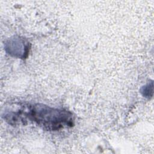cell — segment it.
Wrapping results in <instances>:
<instances>
[{
  "mask_svg": "<svg viewBox=\"0 0 154 154\" xmlns=\"http://www.w3.org/2000/svg\"><path fill=\"white\" fill-rule=\"evenodd\" d=\"M5 119L11 125L23 123L29 120L46 131H58L73 126L74 119L69 111L40 104L24 105L16 112L6 114Z\"/></svg>",
  "mask_w": 154,
  "mask_h": 154,
  "instance_id": "6da1fadb",
  "label": "cell"
}]
</instances>
